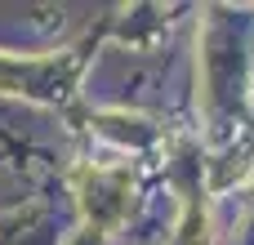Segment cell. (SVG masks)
Instances as JSON below:
<instances>
[{"instance_id":"6da1fadb","label":"cell","mask_w":254,"mask_h":245,"mask_svg":"<svg viewBox=\"0 0 254 245\" xmlns=\"http://www.w3.org/2000/svg\"><path fill=\"white\" fill-rule=\"evenodd\" d=\"M129 192H134V183H129L125 170H94V165H85V170L76 174L80 210H85V219H89L98 232H116V228L125 223V214H129Z\"/></svg>"}]
</instances>
